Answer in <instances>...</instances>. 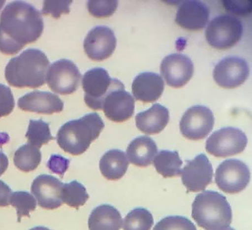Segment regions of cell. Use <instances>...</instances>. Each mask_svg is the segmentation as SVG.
I'll list each match as a JSON object with an SVG mask.
<instances>
[{
  "label": "cell",
  "mask_w": 252,
  "mask_h": 230,
  "mask_svg": "<svg viewBox=\"0 0 252 230\" xmlns=\"http://www.w3.org/2000/svg\"><path fill=\"white\" fill-rule=\"evenodd\" d=\"M12 194L11 188L0 180V207H7L10 204Z\"/></svg>",
  "instance_id": "obj_36"
},
{
  "label": "cell",
  "mask_w": 252,
  "mask_h": 230,
  "mask_svg": "<svg viewBox=\"0 0 252 230\" xmlns=\"http://www.w3.org/2000/svg\"><path fill=\"white\" fill-rule=\"evenodd\" d=\"M154 224L151 212L144 208H136L128 213L124 222V230H150Z\"/></svg>",
  "instance_id": "obj_28"
},
{
  "label": "cell",
  "mask_w": 252,
  "mask_h": 230,
  "mask_svg": "<svg viewBox=\"0 0 252 230\" xmlns=\"http://www.w3.org/2000/svg\"><path fill=\"white\" fill-rule=\"evenodd\" d=\"M89 198L85 187L78 181H73L63 185L62 201L70 207L78 208L83 206Z\"/></svg>",
  "instance_id": "obj_26"
},
{
  "label": "cell",
  "mask_w": 252,
  "mask_h": 230,
  "mask_svg": "<svg viewBox=\"0 0 252 230\" xmlns=\"http://www.w3.org/2000/svg\"><path fill=\"white\" fill-rule=\"evenodd\" d=\"M250 75V66L243 58L226 57L216 65L213 77L217 84L224 89H232L244 83Z\"/></svg>",
  "instance_id": "obj_11"
},
{
  "label": "cell",
  "mask_w": 252,
  "mask_h": 230,
  "mask_svg": "<svg viewBox=\"0 0 252 230\" xmlns=\"http://www.w3.org/2000/svg\"><path fill=\"white\" fill-rule=\"evenodd\" d=\"M29 230H51L49 229L43 227H37L32 228Z\"/></svg>",
  "instance_id": "obj_39"
},
{
  "label": "cell",
  "mask_w": 252,
  "mask_h": 230,
  "mask_svg": "<svg viewBox=\"0 0 252 230\" xmlns=\"http://www.w3.org/2000/svg\"><path fill=\"white\" fill-rule=\"evenodd\" d=\"M5 3V1H0V10L2 9V7H3Z\"/></svg>",
  "instance_id": "obj_40"
},
{
  "label": "cell",
  "mask_w": 252,
  "mask_h": 230,
  "mask_svg": "<svg viewBox=\"0 0 252 230\" xmlns=\"http://www.w3.org/2000/svg\"><path fill=\"white\" fill-rule=\"evenodd\" d=\"M18 104L23 111L47 115L61 112L64 108V103L57 95L39 91L25 95L19 99Z\"/></svg>",
  "instance_id": "obj_17"
},
{
  "label": "cell",
  "mask_w": 252,
  "mask_h": 230,
  "mask_svg": "<svg viewBox=\"0 0 252 230\" xmlns=\"http://www.w3.org/2000/svg\"><path fill=\"white\" fill-rule=\"evenodd\" d=\"M252 1L248 0H224L222 1L226 11L239 16H249L252 12Z\"/></svg>",
  "instance_id": "obj_34"
},
{
  "label": "cell",
  "mask_w": 252,
  "mask_h": 230,
  "mask_svg": "<svg viewBox=\"0 0 252 230\" xmlns=\"http://www.w3.org/2000/svg\"><path fill=\"white\" fill-rule=\"evenodd\" d=\"M135 101L131 94L126 91L121 84L115 88L105 98L103 103L104 114L116 123H123L133 116Z\"/></svg>",
  "instance_id": "obj_15"
},
{
  "label": "cell",
  "mask_w": 252,
  "mask_h": 230,
  "mask_svg": "<svg viewBox=\"0 0 252 230\" xmlns=\"http://www.w3.org/2000/svg\"><path fill=\"white\" fill-rule=\"evenodd\" d=\"M10 204L16 209L18 221H21L22 217H30V212L36 208V200L29 192L24 191L15 192L12 193Z\"/></svg>",
  "instance_id": "obj_29"
},
{
  "label": "cell",
  "mask_w": 252,
  "mask_h": 230,
  "mask_svg": "<svg viewBox=\"0 0 252 230\" xmlns=\"http://www.w3.org/2000/svg\"><path fill=\"white\" fill-rule=\"evenodd\" d=\"M41 161V153L39 149L29 143L21 146L14 155L15 165L25 172L36 169Z\"/></svg>",
  "instance_id": "obj_25"
},
{
  "label": "cell",
  "mask_w": 252,
  "mask_h": 230,
  "mask_svg": "<svg viewBox=\"0 0 252 230\" xmlns=\"http://www.w3.org/2000/svg\"><path fill=\"white\" fill-rule=\"evenodd\" d=\"M26 137L29 144L39 149L54 139L50 132L49 124L41 119L29 121Z\"/></svg>",
  "instance_id": "obj_27"
},
{
  "label": "cell",
  "mask_w": 252,
  "mask_h": 230,
  "mask_svg": "<svg viewBox=\"0 0 252 230\" xmlns=\"http://www.w3.org/2000/svg\"><path fill=\"white\" fill-rule=\"evenodd\" d=\"M63 185L64 183L52 175L42 174L33 180L31 191L40 207L54 210L63 203L62 199Z\"/></svg>",
  "instance_id": "obj_16"
},
{
  "label": "cell",
  "mask_w": 252,
  "mask_h": 230,
  "mask_svg": "<svg viewBox=\"0 0 252 230\" xmlns=\"http://www.w3.org/2000/svg\"><path fill=\"white\" fill-rule=\"evenodd\" d=\"M104 128L103 121L97 113H91L63 125L57 133V143L66 153L79 156L90 148Z\"/></svg>",
  "instance_id": "obj_3"
},
{
  "label": "cell",
  "mask_w": 252,
  "mask_h": 230,
  "mask_svg": "<svg viewBox=\"0 0 252 230\" xmlns=\"http://www.w3.org/2000/svg\"><path fill=\"white\" fill-rule=\"evenodd\" d=\"M165 83L159 74L144 72L134 78L132 85V94L138 101L144 103L156 101L164 90Z\"/></svg>",
  "instance_id": "obj_19"
},
{
  "label": "cell",
  "mask_w": 252,
  "mask_h": 230,
  "mask_svg": "<svg viewBox=\"0 0 252 230\" xmlns=\"http://www.w3.org/2000/svg\"><path fill=\"white\" fill-rule=\"evenodd\" d=\"M70 161L61 155L54 154L50 157L47 163L48 168L52 172L63 177L68 169Z\"/></svg>",
  "instance_id": "obj_35"
},
{
  "label": "cell",
  "mask_w": 252,
  "mask_h": 230,
  "mask_svg": "<svg viewBox=\"0 0 252 230\" xmlns=\"http://www.w3.org/2000/svg\"><path fill=\"white\" fill-rule=\"evenodd\" d=\"M183 185L188 192L204 191L212 183L213 169L212 163L204 154H200L189 161L181 171Z\"/></svg>",
  "instance_id": "obj_12"
},
{
  "label": "cell",
  "mask_w": 252,
  "mask_h": 230,
  "mask_svg": "<svg viewBox=\"0 0 252 230\" xmlns=\"http://www.w3.org/2000/svg\"><path fill=\"white\" fill-rule=\"evenodd\" d=\"M43 30L39 10L24 1L11 2L0 15V52L14 55L38 39Z\"/></svg>",
  "instance_id": "obj_1"
},
{
  "label": "cell",
  "mask_w": 252,
  "mask_h": 230,
  "mask_svg": "<svg viewBox=\"0 0 252 230\" xmlns=\"http://www.w3.org/2000/svg\"><path fill=\"white\" fill-rule=\"evenodd\" d=\"M118 5L115 0H90L87 6L92 15L100 18L110 17L115 13Z\"/></svg>",
  "instance_id": "obj_30"
},
{
  "label": "cell",
  "mask_w": 252,
  "mask_h": 230,
  "mask_svg": "<svg viewBox=\"0 0 252 230\" xmlns=\"http://www.w3.org/2000/svg\"><path fill=\"white\" fill-rule=\"evenodd\" d=\"M116 45V37L112 29L106 26H98L88 33L83 46L90 59L102 61L112 56Z\"/></svg>",
  "instance_id": "obj_13"
},
{
  "label": "cell",
  "mask_w": 252,
  "mask_h": 230,
  "mask_svg": "<svg viewBox=\"0 0 252 230\" xmlns=\"http://www.w3.org/2000/svg\"><path fill=\"white\" fill-rule=\"evenodd\" d=\"M169 110L159 103H155L148 110L141 112L136 116V127L148 135L157 134L162 131L169 123Z\"/></svg>",
  "instance_id": "obj_20"
},
{
  "label": "cell",
  "mask_w": 252,
  "mask_h": 230,
  "mask_svg": "<svg viewBox=\"0 0 252 230\" xmlns=\"http://www.w3.org/2000/svg\"><path fill=\"white\" fill-rule=\"evenodd\" d=\"M243 28L241 20L234 16H217L208 24L205 37L208 44L218 50L228 49L241 40Z\"/></svg>",
  "instance_id": "obj_5"
},
{
  "label": "cell",
  "mask_w": 252,
  "mask_h": 230,
  "mask_svg": "<svg viewBox=\"0 0 252 230\" xmlns=\"http://www.w3.org/2000/svg\"><path fill=\"white\" fill-rule=\"evenodd\" d=\"M123 226L121 213L110 204L96 207L88 220L90 230H120Z\"/></svg>",
  "instance_id": "obj_22"
},
{
  "label": "cell",
  "mask_w": 252,
  "mask_h": 230,
  "mask_svg": "<svg viewBox=\"0 0 252 230\" xmlns=\"http://www.w3.org/2000/svg\"><path fill=\"white\" fill-rule=\"evenodd\" d=\"M192 217L205 230H222L232 223V211L224 196L205 191L196 197L192 205Z\"/></svg>",
  "instance_id": "obj_4"
},
{
  "label": "cell",
  "mask_w": 252,
  "mask_h": 230,
  "mask_svg": "<svg viewBox=\"0 0 252 230\" xmlns=\"http://www.w3.org/2000/svg\"><path fill=\"white\" fill-rule=\"evenodd\" d=\"M15 105V99L11 89L0 83V118L10 114Z\"/></svg>",
  "instance_id": "obj_33"
},
{
  "label": "cell",
  "mask_w": 252,
  "mask_h": 230,
  "mask_svg": "<svg viewBox=\"0 0 252 230\" xmlns=\"http://www.w3.org/2000/svg\"><path fill=\"white\" fill-rule=\"evenodd\" d=\"M160 71L168 86L182 87L190 80L194 74V65L184 54L174 53L163 58Z\"/></svg>",
  "instance_id": "obj_14"
},
{
  "label": "cell",
  "mask_w": 252,
  "mask_h": 230,
  "mask_svg": "<svg viewBox=\"0 0 252 230\" xmlns=\"http://www.w3.org/2000/svg\"><path fill=\"white\" fill-rule=\"evenodd\" d=\"M82 75L73 62L65 59L54 62L48 69V86L54 93L70 95L76 91L81 83Z\"/></svg>",
  "instance_id": "obj_9"
},
{
  "label": "cell",
  "mask_w": 252,
  "mask_h": 230,
  "mask_svg": "<svg viewBox=\"0 0 252 230\" xmlns=\"http://www.w3.org/2000/svg\"><path fill=\"white\" fill-rule=\"evenodd\" d=\"M209 10L204 3L191 0L185 1L179 7L175 22L180 27L190 31H198L207 26Z\"/></svg>",
  "instance_id": "obj_18"
},
{
  "label": "cell",
  "mask_w": 252,
  "mask_h": 230,
  "mask_svg": "<svg viewBox=\"0 0 252 230\" xmlns=\"http://www.w3.org/2000/svg\"><path fill=\"white\" fill-rule=\"evenodd\" d=\"M214 125L213 113L202 105L189 108L180 122V129L187 139L199 140L204 139L212 131Z\"/></svg>",
  "instance_id": "obj_10"
},
{
  "label": "cell",
  "mask_w": 252,
  "mask_h": 230,
  "mask_svg": "<svg viewBox=\"0 0 252 230\" xmlns=\"http://www.w3.org/2000/svg\"><path fill=\"white\" fill-rule=\"evenodd\" d=\"M247 143V137L241 130L227 127L213 132L206 142L205 148L214 156L226 158L244 151Z\"/></svg>",
  "instance_id": "obj_7"
},
{
  "label": "cell",
  "mask_w": 252,
  "mask_h": 230,
  "mask_svg": "<svg viewBox=\"0 0 252 230\" xmlns=\"http://www.w3.org/2000/svg\"><path fill=\"white\" fill-rule=\"evenodd\" d=\"M153 230H197L195 226L186 217L167 216L155 225Z\"/></svg>",
  "instance_id": "obj_31"
},
{
  "label": "cell",
  "mask_w": 252,
  "mask_h": 230,
  "mask_svg": "<svg viewBox=\"0 0 252 230\" xmlns=\"http://www.w3.org/2000/svg\"><path fill=\"white\" fill-rule=\"evenodd\" d=\"M123 84L119 79L112 78L102 68L91 69L84 75L82 86L87 105L94 110H101L105 98L115 88Z\"/></svg>",
  "instance_id": "obj_6"
},
{
  "label": "cell",
  "mask_w": 252,
  "mask_h": 230,
  "mask_svg": "<svg viewBox=\"0 0 252 230\" xmlns=\"http://www.w3.org/2000/svg\"><path fill=\"white\" fill-rule=\"evenodd\" d=\"M182 164L183 161L177 151L161 150L154 161L155 169L164 178L178 176L181 174Z\"/></svg>",
  "instance_id": "obj_24"
},
{
  "label": "cell",
  "mask_w": 252,
  "mask_h": 230,
  "mask_svg": "<svg viewBox=\"0 0 252 230\" xmlns=\"http://www.w3.org/2000/svg\"><path fill=\"white\" fill-rule=\"evenodd\" d=\"M73 1H52L45 0L44 1L41 14L44 15H51L55 19L60 18L63 14H69L70 6Z\"/></svg>",
  "instance_id": "obj_32"
},
{
  "label": "cell",
  "mask_w": 252,
  "mask_h": 230,
  "mask_svg": "<svg viewBox=\"0 0 252 230\" xmlns=\"http://www.w3.org/2000/svg\"><path fill=\"white\" fill-rule=\"evenodd\" d=\"M129 162L126 155L119 149L109 150L100 159L99 169L103 176L110 181H116L124 176Z\"/></svg>",
  "instance_id": "obj_23"
},
{
  "label": "cell",
  "mask_w": 252,
  "mask_h": 230,
  "mask_svg": "<svg viewBox=\"0 0 252 230\" xmlns=\"http://www.w3.org/2000/svg\"><path fill=\"white\" fill-rule=\"evenodd\" d=\"M158 151V146L154 140L148 136H141L130 143L127 154L131 164L146 167L152 164Z\"/></svg>",
  "instance_id": "obj_21"
},
{
  "label": "cell",
  "mask_w": 252,
  "mask_h": 230,
  "mask_svg": "<svg viewBox=\"0 0 252 230\" xmlns=\"http://www.w3.org/2000/svg\"><path fill=\"white\" fill-rule=\"evenodd\" d=\"M8 139H9V137H8L6 133H0V144H5Z\"/></svg>",
  "instance_id": "obj_38"
},
{
  "label": "cell",
  "mask_w": 252,
  "mask_h": 230,
  "mask_svg": "<svg viewBox=\"0 0 252 230\" xmlns=\"http://www.w3.org/2000/svg\"><path fill=\"white\" fill-rule=\"evenodd\" d=\"M215 181L225 193L235 194L244 190L250 182V170L245 163L236 159L222 162L218 167Z\"/></svg>",
  "instance_id": "obj_8"
},
{
  "label": "cell",
  "mask_w": 252,
  "mask_h": 230,
  "mask_svg": "<svg viewBox=\"0 0 252 230\" xmlns=\"http://www.w3.org/2000/svg\"><path fill=\"white\" fill-rule=\"evenodd\" d=\"M49 65L48 57L40 50L28 49L8 62L5 78L10 86L36 89L45 84Z\"/></svg>",
  "instance_id": "obj_2"
},
{
  "label": "cell",
  "mask_w": 252,
  "mask_h": 230,
  "mask_svg": "<svg viewBox=\"0 0 252 230\" xmlns=\"http://www.w3.org/2000/svg\"><path fill=\"white\" fill-rule=\"evenodd\" d=\"M236 230L232 228H230V227L227 228H225L223 230Z\"/></svg>",
  "instance_id": "obj_41"
},
{
  "label": "cell",
  "mask_w": 252,
  "mask_h": 230,
  "mask_svg": "<svg viewBox=\"0 0 252 230\" xmlns=\"http://www.w3.org/2000/svg\"><path fill=\"white\" fill-rule=\"evenodd\" d=\"M8 165V160L5 154L0 152V177L5 172Z\"/></svg>",
  "instance_id": "obj_37"
}]
</instances>
